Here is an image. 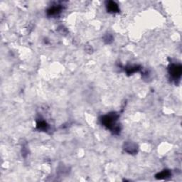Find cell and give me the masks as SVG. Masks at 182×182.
<instances>
[{
    "instance_id": "obj_1",
    "label": "cell",
    "mask_w": 182,
    "mask_h": 182,
    "mask_svg": "<svg viewBox=\"0 0 182 182\" xmlns=\"http://www.w3.org/2000/svg\"><path fill=\"white\" fill-rule=\"evenodd\" d=\"M118 116L115 113H112V114H108L103 116L102 118V124L106 126L108 129H113L116 124L117 120H118Z\"/></svg>"
},
{
    "instance_id": "obj_2",
    "label": "cell",
    "mask_w": 182,
    "mask_h": 182,
    "mask_svg": "<svg viewBox=\"0 0 182 182\" xmlns=\"http://www.w3.org/2000/svg\"><path fill=\"white\" fill-rule=\"evenodd\" d=\"M182 68L180 64H171L169 68V74L174 80L179 79L181 76Z\"/></svg>"
},
{
    "instance_id": "obj_3",
    "label": "cell",
    "mask_w": 182,
    "mask_h": 182,
    "mask_svg": "<svg viewBox=\"0 0 182 182\" xmlns=\"http://www.w3.org/2000/svg\"><path fill=\"white\" fill-rule=\"evenodd\" d=\"M107 9L109 12H112V13H115V12H118L119 11V7L118 5H117L115 2H108L106 4Z\"/></svg>"
},
{
    "instance_id": "obj_4",
    "label": "cell",
    "mask_w": 182,
    "mask_h": 182,
    "mask_svg": "<svg viewBox=\"0 0 182 182\" xmlns=\"http://www.w3.org/2000/svg\"><path fill=\"white\" fill-rule=\"evenodd\" d=\"M62 10V7L60 6H54V7H50L47 11L48 15L49 16H56L59 14Z\"/></svg>"
},
{
    "instance_id": "obj_5",
    "label": "cell",
    "mask_w": 182,
    "mask_h": 182,
    "mask_svg": "<svg viewBox=\"0 0 182 182\" xmlns=\"http://www.w3.org/2000/svg\"><path fill=\"white\" fill-rule=\"evenodd\" d=\"M170 175H171V173L169 172V171L164 170V171H161V172H160V173H159L158 174H157L156 177H157V179H165V178L169 177Z\"/></svg>"
},
{
    "instance_id": "obj_6",
    "label": "cell",
    "mask_w": 182,
    "mask_h": 182,
    "mask_svg": "<svg viewBox=\"0 0 182 182\" xmlns=\"http://www.w3.org/2000/svg\"><path fill=\"white\" fill-rule=\"evenodd\" d=\"M48 125L44 121H41V122H38L37 124V127L39 129H46L47 128Z\"/></svg>"
}]
</instances>
